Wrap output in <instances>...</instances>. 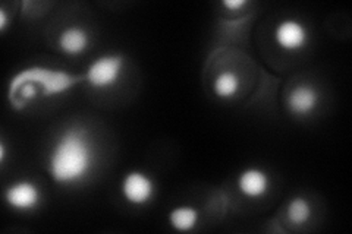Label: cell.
Masks as SVG:
<instances>
[{
	"label": "cell",
	"instance_id": "8fae6325",
	"mask_svg": "<svg viewBox=\"0 0 352 234\" xmlns=\"http://www.w3.org/2000/svg\"><path fill=\"white\" fill-rule=\"evenodd\" d=\"M241 88V80L238 73L225 71L220 72L213 81V91L216 97L222 98V100H230L234 98Z\"/></svg>",
	"mask_w": 352,
	"mask_h": 234
},
{
	"label": "cell",
	"instance_id": "ba28073f",
	"mask_svg": "<svg viewBox=\"0 0 352 234\" xmlns=\"http://www.w3.org/2000/svg\"><path fill=\"white\" fill-rule=\"evenodd\" d=\"M236 185L239 192L245 198L256 199L267 194L270 187V179L264 170L257 169V167H248V169L239 173Z\"/></svg>",
	"mask_w": 352,
	"mask_h": 234
},
{
	"label": "cell",
	"instance_id": "3957f363",
	"mask_svg": "<svg viewBox=\"0 0 352 234\" xmlns=\"http://www.w3.org/2000/svg\"><path fill=\"white\" fill-rule=\"evenodd\" d=\"M120 194L128 204L142 207L148 204L156 195V183L147 173L132 170L124 176L120 183Z\"/></svg>",
	"mask_w": 352,
	"mask_h": 234
},
{
	"label": "cell",
	"instance_id": "7c38bea8",
	"mask_svg": "<svg viewBox=\"0 0 352 234\" xmlns=\"http://www.w3.org/2000/svg\"><path fill=\"white\" fill-rule=\"evenodd\" d=\"M313 214V208L310 202L305 198L296 196L289 200L288 207H286V217L295 226H302L308 220L311 218Z\"/></svg>",
	"mask_w": 352,
	"mask_h": 234
},
{
	"label": "cell",
	"instance_id": "30bf717a",
	"mask_svg": "<svg viewBox=\"0 0 352 234\" xmlns=\"http://www.w3.org/2000/svg\"><path fill=\"white\" fill-rule=\"evenodd\" d=\"M168 221L176 231H192L200 221V213L192 205H179L170 209Z\"/></svg>",
	"mask_w": 352,
	"mask_h": 234
},
{
	"label": "cell",
	"instance_id": "277c9868",
	"mask_svg": "<svg viewBox=\"0 0 352 234\" xmlns=\"http://www.w3.org/2000/svg\"><path fill=\"white\" fill-rule=\"evenodd\" d=\"M3 198L15 211H32L41 202V191L34 182L18 180L5 189Z\"/></svg>",
	"mask_w": 352,
	"mask_h": 234
},
{
	"label": "cell",
	"instance_id": "7a4b0ae2",
	"mask_svg": "<svg viewBox=\"0 0 352 234\" xmlns=\"http://www.w3.org/2000/svg\"><path fill=\"white\" fill-rule=\"evenodd\" d=\"M125 60L120 54H103L88 65L84 80L94 90L115 86L124 72Z\"/></svg>",
	"mask_w": 352,
	"mask_h": 234
},
{
	"label": "cell",
	"instance_id": "4fadbf2b",
	"mask_svg": "<svg viewBox=\"0 0 352 234\" xmlns=\"http://www.w3.org/2000/svg\"><path fill=\"white\" fill-rule=\"evenodd\" d=\"M247 5H248L247 0H223L222 2V6L230 10V12H236V10L242 9Z\"/></svg>",
	"mask_w": 352,
	"mask_h": 234
},
{
	"label": "cell",
	"instance_id": "52a82bcc",
	"mask_svg": "<svg viewBox=\"0 0 352 234\" xmlns=\"http://www.w3.org/2000/svg\"><path fill=\"white\" fill-rule=\"evenodd\" d=\"M320 94L310 84L295 85L286 97V107L289 108L292 115L307 116L313 113L318 106Z\"/></svg>",
	"mask_w": 352,
	"mask_h": 234
},
{
	"label": "cell",
	"instance_id": "5bb4252c",
	"mask_svg": "<svg viewBox=\"0 0 352 234\" xmlns=\"http://www.w3.org/2000/svg\"><path fill=\"white\" fill-rule=\"evenodd\" d=\"M8 25H9V18H8L6 10L5 9H0V31L5 32Z\"/></svg>",
	"mask_w": 352,
	"mask_h": 234
},
{
	"label": "cell",
	"instance_id": "6da1fadb",
	"mask_svg": "<svg viewBox=\"0 0 352 234\" xmlns=\"http://www.w3.org/2000/svg\"><path fill=\"white\" fill-rule=\"evenodd\" d=\"M93 145L84 128H69L54 142L49 155V173L59 185L81 182L93 167Z\"/></svg>",
	"mask_w": 352,
	"mask_h": 234
},
{
	"label": "cell",
	"instance_id": "9a60e30c",
	"mask_svg": "<svg viewBox=\"0 0 352 234\" xmlns=\"http://www.w3.org/2000/svg\"><path fill=\"white\" fill-rule=\"evenodd\" d=\"M6 161V143L5 141H0V163Z\"/></svg>",
	"mask_w": 352,
	"mask_h": 234
},
{
	"label": "cell",
	"instance_id": "9c48e42d",
	"mask_svg": "<svg viewBox=\"0 0 352 234\" xmlns=\"http://www.w3.org/2000/svg\"><path fill=\"white\" fill-rule=\"evenodd\" d=\"M58 46L62 53L68 56H80L90 46V34L78 25L66 27L58 37Z\"/></svg>",
	"mask_w": 352,
	"mask_h": 234
},
{
	"label": "cell",
	"instance_id": "8992f818",
	"mask_svg": "<svg viewBox=\"0 0 352 234\" xmlns=\"http://www.w3.org/2000/svg\"><path fill=\"white\" fill-rule=\"evenodd\" d=\"M16 80H27V81H37L46 94H59L72 85L74 78L65 72H58L52 69H41V68H32L25 69L24 72L18 73Z\"/></svg>",
	"mask_w": 352,
	"mask_h": 234
},
{
	"label": "cell",
	"instance_id": "5b68a950",
	"mask_svg": "<svg viewBox=\"0 0 352 234\" xmlns=\"http://www.w3.org/2000/svg\"><path fill=\"white\" fill-rule=\"evenodd\" d=\"M308 38H310L308 30L298 19H283L274 28V41L285 51H298L304 49Z\"/></svg>",
	"mask_w": 352,
	"mask_h": 234
}]
</instances>
